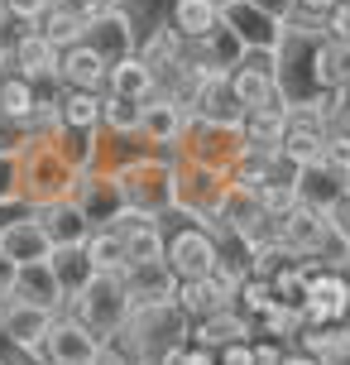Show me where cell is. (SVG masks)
I'll return each mask as SVG.
<instances>
[{
    "instance_id": "1",
    "label": "cell",
    "mask_w": 350,
    "mask_h": 365,
    "mask_svg": "<svg viewBox=\"0 0 350 365\" xmlns=\"http://www.w3.org/2000/svg\"><path fill=\"white\" fill-rule=\"evenodd\" d=\"M332 53H336V38H327L322 19H307V15L288 19L283 38H278V48H274L278 101L283 106H312L322 91H336Z\"/></svg>"
},
{
    "instance_id": "2",
    "label": "cell",
    "mask_w": 350,
    "mask_h": 365,
    "mask_svg": "<svg viewBox=\"0 0 350 365\" xmlns=\"http://www.w3.org/2000/svg\"><path fill=\"white\" fill-rule=\"evenodd\" d=\"M187 331H192V317L178 303H144V308L129 312V322L120 327V336L111 346L129 365H159L173 346L187 341Z\"/></svg>"
},
{
    "instance_id": "3",
    "label": "cell",
    "mask_w": 350,
    "mask_h": 365,
    "mask_svg": "<svg viewBox=\"0 0 350 365\" xmlns=\"http://www.w3.org/2000/svg\"><path fill=\"white\" fill-rule=\"evenodd\" d=\"M19 164V202L29 207V212H38V207H48V202H63L73 197V164L58 154L48 140H24L15 154Z\"/></svg>"
},
{
    "instance_id": "4",
    "label": "cell",
    "mask_w": 350,
    "mask_h": 365,
    "mask_svg": "<svg viewBox=\"0 0 350 365\" xmlns=\"http://www.w3.org/2000/svg\"><path fill=\"white\" fill-rule=\"evenodd\" d=\"M115 187H120V202L139 217L164 221L173 217V159H154V154H139V159H125L115 164Z\"/></svg>"
},
{
    "instance_id": "5",
    "label": "cell",
    "mask_w": 350,
    "mask_h": 365,
    "mask_svg": "<svg viewBox=\"0 0 350 365\" xmlns=\"http://www.w3.org/2000/svg\"><path fill=\"white\" fill-rule=\"evenodd\" d=\"M63 312H73V317L92 331V336H101V341L111 346L115 336H120V327L129 322L134 303H129L120 274H96L82 293H73V298H68V308H63Z\"/></svg>"
},
{
    "instance_id": "6",
    "label": "cell",
    "mask_w": 350,
    "mask_h": 365,
    "mask_svg": "<svg viewBox=\"0 0 350 365\" xmlns=\"http://www.w3.org/2000/svg\"><path fill=\"white\" fill-rule=\"evenodd\" d=\"M221 192H226V178L221 173H206V168L187 164V159H173V217L192 221V226H202L211 236L221 240Z\"/></svg>"
},
{
    "instance_id": "7",
    "label": "cell",
    "mask_w": 350,
    "mask_h": 365,
    "mask_svg": "<svg viewBox=\"0 0 350 365\" xmlns=\"http://www.w3.org/2000/svg\"><path fill=\"white\" fill-rule=\"evenodd\" d=\"M178 159L206 168V173H221L230 178V168L245 159V140H240V125H216V120H187L183 140H178Z\"/></svg>"
},
{
    "instance_id": "8",
    "label": "cell",
    "mask_w": 350,
    "mask_h": 365,
    "mask_svg": "<svg viewBox=\"0 0 350 365\" xmlns=\"http://www.w3.org/2000/svg\"><path fill=\"white\" fill-rule=\"evenodd\" d=\"M221 240L211 236V231H202V226H168L164 221V264L178 279H206V274L221 264Z\"/></svg>"
},
{
    "instance_id": "9",
    "label": "cell",
    "mask_w": 350,
    "mask_h": 365,
    "mask_svg": "<svg viewBox=\"0 0 350 365\" xmlns=\"http://www.w3.org/2000/svg\"><path fill=\"white\" fill-rule=\"evenodd\" d=\"M101 351H106L101 336H92L73 312H58L53 322H48V331L29 346V356H34L38 365H92Z\"/></svg>"
},
{
    "instance_id": "10",
    "label": "cell",
    "mask_w": 350,
    "mask_h": 365,
    "mask_svg": "<svg viewBox=\"0 0 350 365\" xmlns=\"http://www.w3.org/2000/svg\"><path fill=\"white\" fill-rule=\"evenodd\" d=\"M274 245L283 250L288 259H312L322 255L327 259V250L336 245L332 226H327V212H312V207H288L283 217H274Z\"/></svg>"
},
{
    "instance_id": "11",
    "label": "cell",
    "mask_w": 350,
    "mask_h": 365,
    "mask_svg": "<svg viewBox=\"0 0 350 365\" xmlns=\"http://www.w3.org/2000/svg\"><path fill=\"white\" fill-rule=\"evenodd\" d=\"M327 130H332V120H327L317 106H288V115H283V145H278V154H283L288 164H297V168L312 164V159H322Z\"/></svg>"
},
{
    "instance_id": "12",
    "label": "cell",
    "mask_w": 350,
    "mask_h": 365,
    "mask_svg": "<svg viewBox=\"0 0 350 365\" xmlns=\"http://www.w3.org/2000/svg\"><path fill=\"white\" fill-rule=\"evenodd\" d=\"M73 202L82 207V217L92 221V226H111V221L125 212V202H120V187H115V173H111V168L77 173V182H73Z\"/></svg>"
},
{
    "instance_id": "13",
    "label": "cell",
    "mask_w": 350,
    "mask_h": 365,
    "mask_svg": "<svg viewBox=\"0 0 350 365\" xmlns=\"http://www.w3.org/2000/svg\"><path fill=\"white\" fill-rule=\"evenodd\" d=\"M111 231L120 236V250H125V269L129 264H154V259H164V221L154 217H139V212H120L111 221Z\"/></svg>"
},
{
    "instance_id": "14",
    "label": "cell",
    "mask_w": 350,
    "mask_h": 365,
    "mask_svg": "<svg viewBox=\"0 0 350 365\" xmlns=\"http://www.w3.org/2000/svg\"><path fill=\"white\" fill-rule=\"evenodd\" d=\"M221 24L235 29V38L250 48V53H274L278 38H283V24L269 19L264 10H255L250 0H226L221 5Z\"/></svg>"
},
{
    "instance_id": "15",
    "label": "cell",
    "mask_w": 350,
    "mask_h": 365,
    "mask_svg": "<svg viewBox=\"0 0 350 365\" xmlns=\"http://www.w3.org/2000/svg\"><path fill=\"white\" fill-rule=\"evenodd\" d=\"M230 91H235L240 110L250 106H283L278 101V82H274V53H250L230 73Z\"/></svg>"
},
{
    "instance_id": "16",
    "label": "cell",
    "mask_w": 350,
    "mask_h": 365,
    "mask_svg": "<svg viewBox=\"0 0 350 365\" xmlns=\"http://www.w3.org/2000/svg\"><path fill=\"white\" fill-rule=\"evenodd\" d=\"M187 58H192V68H197V73H235L240 63L250 58V48L235 38L230 24H216L211 34H202V38H192V43H187Z\"/></svg>"
},
{
    "instance_id": "17",
    "label": "cell",
    "mask_w": 350,
    "mask_h": 365,
    "mask_svg": "<svg viewBox=\"0 0 350 365\" xmlns=\"http://www.w3.org/2000/svg\"><path fill=\"white\" fill-rule=\"evenodd\" d=\"M82 38H87L106 63H120V58H129L134 48H139V38H134V19H129L125 5H120V10H106V15H96Z\"/></svg>"
},
{
    "instance_id": "18",
    "label": "cell",
    "mask_w": 350,
    "mask_h": 365,
    "mask_svg": "<svg viewBox=\"0 0 350 365\" xmlns=\"http://www.w3.org/2000/svg\"><path fill=\"white\" fill-rule=\"evenodd\" d=\"M187 120H192V110H187L183 101H168V96L154 91L144 106H139V140H144V145H178Z\"/></svg>"
},
{
    "instance_id": "19",
    "label": "cell",
    "mask_w": 350,
    "mask_h": 365,
    "mask_svg": "<svg viewBox=\"0 0 350 365\" xmlns=\"http://www.w3.org/2000/svg\"><path fill=\"white\" fill-rule=\"evenodd\" d=\"M0 255H10L15 264H34V259H48L53 255V245L43 236V226H38V212H19L0 226Z\"/></svg>"
},
{
    "instance_id": "20",
    "label": "cell",
    "mask_w": 350,
    "mask_h": 365,
    "mask_svg": "<svg viewBox=\"0 0 350 365\" xmlns=\"http://www.w3.org/2000/svg\"><path fill=\"white\" fill-rule=\"evenodd\" d=\"M38 226H43V236H48L53 250H77V245H87V236L96 231L92 221L82 217V207H77L73 197L38 207Z\"/></svg>"
},
{
    "instance_id": "21",
    "label": "cell",
    "mask_w": 350,
    "mask_h": 365,
    "mask_svg": "<svg viewBox=\"0 0 350 365\" xmlns=\"http://www.w3.org/2000/svg\"><path fill=\"white\" fill-rule=\"evenodd\" d=\"M187 110L197 115V120H216V125H240V101L235 91H230V73H202L197 91H192V101Z\"/></svg>"
},
{
    "instance_id": "22",
    "label": "cell",
    "mask_w": 350,
    "mask_h": 365,
    "mask_svg": "<svg viewBox=\"0 0 350 365\" xmlns=\"http://www.w3.org/2000/svg\"><path fill=\"white\" fill-rule=\"evenodd\" d=\"M187 341H197V346H206V351H221V346H230V341H255V322L240 308H216V312H206V317L192 322Z\"/></svg>"
},
{
    "instance_id": "23",
    "label": "cell",
    "mask_w": 350,
    "mask_h": 365,
    "mask_svg": "<svg viewBox=\"0 0 350 365\" xmlns=\"http://www.w3.org/2000/svg\"><path fill=\"white\" fill-rule=\"evenodd\" d=\"M106 77H111V63L96 53L87 38H82V43H73V48H63V58H58V82H63V87L106 91Z\"/></svg>"
},
{
    "instance_id": "24",
    "label": "cell",
    "mask_w": 350,
    "mask_h": 365,
    "mask_svg": "<svg viewBox=\"0 0 350 365\" xmlns=\"http://www.w3.org/2000/svg\"><path fill=\"white\" fill-rule=\"evenodd\" d=\"M19 303H29V308H43V312H63L68 308V298H63V284H58V274L48 259H34V264H19L15 274V293Z\"/></svg>"
},
{
    "instance_id": "25",
    "label": "cell",
    "mask_w": 350,
    "mask_h": 365,
    "mask_svg": "<svg viewBox=\"0 0 350 365\" xmlns=\"http://www.w3.org/2000/svg\"><path fill=\"white\" fill-rule=\"evenodd\" d=\"M10 48H15V73L19 77H29V82H58V58H63V48H53L38 29H19L10 38Z\"/></svg>"
},
{
    "instance_id": "26",
    "label": "cell",
    "mask_w": 350,
    "mask_h": 365,
    "mask_svg": "<svg viewBox=\"0 0 350 365\" xmlns=\"http://www.w3.org/2000/svg\"><path fill=\"white\" fill-rule=\"evenodd\" d=\"M297 202L302 207H312V212H332L336 202L346 197V178H341V168L322 164V159H312V164L297 168Z\"/></svg>"
},
{
    "instance_id": "27",
    "label": "cell",
    "mask_w": 350,
    "mask_h": 365,
    "mask_svg": "<svg viewBox=\"0 0 350 365\" xmlns=\"http://www.w3.org/2000/svg\"><path fill=\"white\" fill-rule=\"evenodd\" d=\"M120 284H125L129 303L144 308V303H173V293H178V274L168 269L164 259H154V264H129V269L120 274Z\"/></svg>"
},
{
    "instance_id": "28",
    "label": "cell",
    "mask_w": 350,
    "mask_h": 365,
    "mask_svg": "<svg viewBox=\"0 0 350 365\" xmlns=\"http://www.w3.org/2000/svg\"><path fill=\"white\" fill-rule=\"evenodd\" d=\"M58 312H43V308H29V303H19V298H0V341H10V346H34L38 336L48 331Z\"/></svg>"
},
{
    "instance_id": "29",
    "label": "cell",
    "mask_w": 350,
    "mask_h": 365,
    "mask_svg": "<svg viewBox=\"0 0 350 365\" xmlns=\"http://www.w3.org/2000/svg\"><path fill=\"white\" fill-rule=\"evenodd\" d=\"M283 115L288 106H250L240 110V140L250 154H278L283 145Z\"/></svg>"
},
{
    "instance_id": "30",
    "label": "cell",
    "mask_w": 350,
    "mask_h": 365,
    "mask_svg": "<svg viewBox=\"0 0 350 365\" xmlns=\"http://www.w3.org/2000/svg\"><path fill=\"white\" fill-rule=\"evenodd\" d=\"M48 145L73 164V173H92L101 168V130H77V125H58Z\"/></svg>"
},
{
    "instance_id": "31",
    "label": "cell",
    "mask_w": 350,
    "mask_h": 365,
    "mask_svg": "<svg viewBox=\"0 0 350 365\" xmlns=\"http://www.w3.org/2000/svg\"><path fill=\"white\" fill-rule=\"evenodd\" d=\"M106 91H115V96H129V101H149V96H154V68H149L139 53L120 58V63H111Z\"/></svg>"
},
{
    "instance_id": "32",
    "label": "cell",
    "mask_w": 350,
    "mask_h": 365,
    "mask_svg": "<svg viewBox=\"0 0 350 365\" xmlns=\"http://www.w3.org/2000/svg\"><path fill=\"white\" fill-rule=\"evenodd\" d=\"M168 24H173V29H178L187 43H192V38L211 34V29L221 24V5H216V0H173Z\"/></svg>"
},
{
    "instance_id": "33",
    "label": "cell",
    "mask_w": 350,
    "mask_h": 365,
    "mask_svg": "<svg viewBox=\"0 0 350 365\" xmlns=\"http://www.w3.org/2000/svg\"><path fill=\"white\" fill-rule=\"evenodd\" d=\"M53 106H58V120H63V125H77V130H101V91H77V87H63Z\"/></svg>"
},
{
    "instance_id": "34",
    "label": "cell",
    "mask_w": 350,
    "mask_h": 365,
    "mask_svg": "<svg viewBox=\"0 0 350 365\" xmlns=\"http://www.w3.org/2000/svg\"><path fill=\"white\" fill-rule=\"evenodd\" d=\"M34 29L48 38L53 48H73V43H82V34H87V19L77 15V10H68V5H58V0H53Z\"/></svg>"
},
{
    "instance_id": "35",
    "label": "cell",
    "mask_w": 350,
    "mask_h": 365,
    "mask_svg": "<svg viewBox=\"0 0 350 365\" xmlns=\"http://www.w3.org/2000/svg\"><path fill=\"white\" fill-rule=\"evenodd\" d=\"M134 53H139V58L149 63V68L159 73V68H173L178 58H187V38L178 34L173 24H159L154 34H144V38H139V48H134Z\"/></svg>"
},
{
    "instance_id": "36",
    "label": "cell",
    "mask_w": 350,
    "mask_h": 365,
    "mask_svg": "<svg viewBox=\"0 0 350 365\" xmlns=\"http://www.w3.org/2000/svg\"><path fill=\"white\" fill-rule=\"evenodd\" d=\"M34 106H38V96H34V82L29 77H19V73L0 77V120L24 130V120L34 115Z\"/></svg>"
},
{
    "instance_id": "37",
    "label": "cell",
    "mask_w": 350,
    "mask_h": 365,
    "mask_svg": "<svg viewBox=\"0 0 350 365\" xmlns=\"http://www.w3.org/2000/svg\"><path fill=\"white\" fill-rule=\"evenodd\" d=\"M48 264H53L58 284H63V298L82 293L96 279V269H92V259H87V250H82V245H77V250H53V255H48Z\"/></svg>"
},
{
    "instance_id": "38",
    "label": "cell",
    "mask_w": 350,
    "mask_h": 365,
    "mask_svg": "<svg viewBox=\"0 0 350 365\" xmlns=\"http://www.w3.org/2000/svg\"><path fill=\"white\" fill-rule=\"evenodd\" d=\"M139 106L144 101L101 91V135H139Z\"/></svg>"
},
{
    "instance_id": "39",
    "label": "cell",
    "mask_w": 350,
    "mask_h": 365,
    "mask_svg": "<svg viewBox=\"0 0 350 365\" xmlns=\"http://www.w3.org/2000/svg\"><path fill=\"white\" fill-rule=\"evenodd\" d=\"M82 250H87L96 274H125V250H120V236H115L111 226H96Z\"/></svg>"
},
{
    "instance_id": "40",
    "label": "cell",
    "mask_w": 350,
    "mask_h": 365,
    "mask_svg": "<svg viewBox=\"0 0 350 365\" xmlns=\"http://www.w3.org/2000/svg\"><path fill=\"white\" fill-rule=\"evenodd\" d=\"M274 303L278 298H274V289H269V279H250V274H245V284H240V293H235V308L255 322V317H264Z\"/></svg>"
},
{
    "instance_id": "41",
    "label": "cell",
    "mask_w": 350,
    "mask_h": 365,
    "mask_svg": "<svg viewBox=\"0 0 350 365\" xmlns=\"http://www.w3.org/2000/svg\"><path fill=\"white\" fill-rule=\"evenodd\" d=\"M259 207L269 212V221L283 217L288 207H297V187L293 182H264V187H259Z\"/></svg>"
},
{
    "instance_id": "42",
    "label": "cell",
    "mask_w": 350,
    "mask_h": 365,
    "mask_svg": "<svg viewBox=\"0 0 350 365\" xmlns=\"http://www.w3.org/2000/svg\"><path fill=\"white\" fill-rule=\"evenodd\" d=\"M322 164L350 168V125H332V130H327V145H322Z\"/></svg>"
},
{
    "instance_id": "43",
    "label": "cell",
    "mask_w": 350,
    "mask_h": 365,
    "mask_svg": "<svg viewBox=\"0 0 350 365\" xmlns=\"http://www.w3.org/2000/svg\"><path fill=\"white\" fill-rule=\"evenodd\" d=\"M48 5H53V0H0L5 19H10V24H24V29H34Z\"/></svg>"
},
{
    "instance_id": "44",
    "label": "cell",
    "mask_w": 350,
    "mask_h": 365,
    "mask_svg": "<svg viewBox=\"0 0 350 365\" xmlns=\"http://www.w3.org/2000/svg\"><path fill=\"white\" fill-rule=\"evenodd\" d=\"M19 149H0V207L19 202V164H15Z\"/></svg>"
},
{
    "instance_id": "45",
    "label": "cell",
    "mask_w": 350,
    "mask_h": 365,
    "mask_svg": "<svg viewBox=\"0 0 350 365\" xmlns=\"http://www.w3.org/2000/svg\"><path fill=\"white\" fill-rule=\"evenodd\" d=\"M327 226H332L336 245H341V250H350V192H346L341 202H336L332 212H327Z\"/></svg>"
},
{
    "instance_id": "46",
    "label": "cell",
    "mask_w": 350,
    "mask_h": 365,
    "mask_svg": "<svg viewBox=\"0 0 350 365\" xmlns=\"http://www.w3.org/2000/svg\"><path fill=\"white\" fill-rule=\"evenodd\" d=\"M58 5H68V10H77V15L92 24L96 15H106V10H120L125 0H58Z\"/></svg>"
},
{
    "instance_id": "47",
    "label": "cell",
    "mask_w": 350,
    "mask_h": 365,
    "mask_svg": "<svg viewBox=\"0 0 350 365\" xmlns=\"http://www.w3.org/2000/svg\"><path fill=\"white\" fill-rule=\"evenodd\" d=\"M216 365H255V341H230L216 351Z\"/></svg>"
},
{
    "instance_id": "48",
    "label": "cell",
    "mask_w": 350,
    "mask_h": 365,
    "mask_svg": "<svg viewBox=\"0 0 350 365\" xmlns=\"http://www.w3.org/2000/svg\"><path fill=\"white\" fill-rule=\"evenodd\" d=\"M255 10H264L269 19H278V24H288V19L297 15V0H250Z\"/></svg>"
},
{
    "instance_id": "49",
    "label": "cell",
    "mask_w": 350,
    "mask_h": 365,
    "mask_svg": "<svg viewBox=\"0 0 350 365\" xmlns=\"http://www.w3.org/2000/svg\"><path fill=\"white\" fill-rule=\"evenodd\" d=\"M332 73H336V87H350V43H336Z\"/></svg>"
},
{
    "instance_id": "50",
    "label": "cell",
    "mask_w": 350,
    "mask_h": 365,
    "mask_svg": "<svg viewBox=\"0 0 350 365\" xmlns=\"http://www.w3.org/2000/svg\"><path fill=\"white\" fill-rule=\"evenodd\" d=\"M283 361V341H259L255 336V365H278Z\"/></svg>"
},
{
    "instance_id": "51",
    "label": "cell",
    "mask_w": 350,
    "mask_h": 365,
    "mask_svg": "<svg viewBox=\"0 0 350 365\" xmlns=\"http://www.w3.org/2000/svg\"><path fill=\"white\" fill-rule=\"evenodd\" d=\"M341 5V0H297V15H307V19H327Z\"/></svg>"
},
{
    "instance_id": "52",
    "label": "cell",
    "mask_w": 350,
    "mask_h": 365,
    "mask_svg": "<svg viewBox=\"0 0 350 365\" xmlns=\"http://www.w3.org/2000/svg\"><path fill=\"white\" fill-rule=\"evenodd\" d=\"M15 274H19V264L10 255H0V298H10V293H15Z\"/></svg>"
},
{
    "instance_id": "53",
    "label": "cell",
    "mask_w": 350,
    "mask_h": 365,
    "mask_svg": "<svg viewBox=\"0 0 350 365\" xmlns=\"http://www.w3.org/2000/svg\"><path fill=\"white\" fill-rule=\"evenodd\" d=\"M322 365H350V336L332 351V356H322Z\"/></svg>"
},
{
    "instance_id": "54",
    "label": "cell",
    "mask_w": 350,
    "mask_h": 365,
    "mask_svg": "<svg viewBox=\"0 0 350 365\" xmlns=\"http://www.w3.org/2000/svg\"><path fill=\"white\" fill-rule=\"evenodd\" d=\"M278 365H322L317 356H307V351H283V361Z\"/></svg>"
},
{
    "instance_id": "55",
    "label": "cell",
    "mask_w": 350,
    "mask_h": 365,
    "mask_svg": "<svg viewBox=\"0 0 350 365\" xmlns=\"http://www.w3.org/2000/svg\"><path fill=\"white\" fill-rule=\"evenodd\" d=\"M92 365H129V361H125V356H120L115 346H106V351H101V356H96Z\"/></svg>"
},
{
    "instance_id": "56",
    "label": "cell",
    "mask_w": 350,
    "mask_h": 365,
    "mask_svg": "<svg viewBox=\"0 0 350 365\" xmlns=\"http://www.w3.org/2000/svg\"><path fill=\"white\" fill-rule=\"evenodd\" d=\"M332 264H336L341 274H346V284H350V250H341V259H332Z\"/></svg>"
},
{
    "instance_id": "57",
    "label": "cell",
    "mask_w": 350,
    "mask_h": 365,
    "mask_svg": "<svg viewBox=\"0 0 350 365\" xmlns=\"http://www.w3.org/2000/svg\"><path fill=\"white\" fill-rule=\"evenodd\" d=\"M341 178H346V192H350V168H341Z\"/></svg>"
},
{
    "instance_id": "58",
    "label": "cell",
    "mask_w": 350,
    "mask_h": 365,
    "mask_svg": "<svg viewBox=\"0 0 350 365\" xmlns=\"http://www.w3.org/2000/svg\"><path fill=\"white\" fill-rule=\"evenodd\" d=\"M346 327H350V308H346Z\"/></svg>"
},
{
    "instance_id": "59",
    "label": "cell",
    "mask_w": 350,
    "mask_h": 365,
    "mask_svg": "<svg viewBox=\"0 0 350 365\" xmlns=\"http://www.w3.org/2000/svg\"><path fill=\"white\" fill-rule=\"evenodd\" d=\"M216 5H226V0H216Z\"/></svg>"
}]
</instances>
